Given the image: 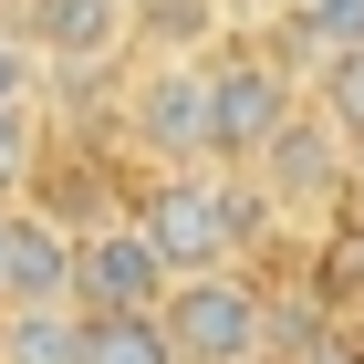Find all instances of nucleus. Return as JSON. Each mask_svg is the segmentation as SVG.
Instances as JSON below:
<instances>
[{"mask_svg":"<svg viewBox=\"0 0 364 364\" xmlns=\"http://www.w3.org/2000/svg\"><path fill=\"white\" fill-rule=\"evenodd\" d=\"M0 302H73V229L53 208H0Z\"/></svg>","mask_w":364,"mask_h":364,"instance_id":"6e6552de","label":"nucleus"},{"mask_svg":"<svg viewBox=\"0 0 364 364\" xmlns=\"http://www.w3.org/2000/svg\"><path fill=\"white\" fill-rule=\"evenodd\" d=\"M125 136L146 146L156 177L219 167V156H208V53H156L146 63V84L125 94Z\"/></svg>","mask_w":364,"mask_h":364,"instance_id":"20e7f679","label":"nucleus"},{"mask_svg":"<svg viewBox=\"0 0 364 364\" xmlns=\"http://www.w3.org/2000/svg\"><path fill=\"white\" fill-rule=\"evenodd\" d=\"M271 219H281V208L260 198L250 167H177V177H156V188H146V208H136V229L156 240V260H167V271H219V260H250Z\"/></svg>","mask_w":364,"mask_h":364,"instance_id":"f257e3e1","label":"nucleus"},{"mask_svg":"<svg viewBox=\"0 0 364 364\" xmlns=\"http://www.w3.org/2000/svg\"><path fill=\"white\" fill-rule=\"evenodd\" d=\"M31 167H42V136H31V105H11L0 114V208L31 188Z\"/></svg>","mask_w":364,"mask_h":364,"instance_id":"4468645a","label":"nucleus"},{"mask_svg":"<svg viewBox=\"0 0 364 364\" xmlns=\"http://www.w3.org/2000/svg\"><path fill=\"white\" fill-rule=\"evenodd\" d=\"M281 364H364V343H354V333H323V323H312V333L291 343Z\"/></svg>","mask_w":364,"mask_h":364,"instance_id":"dca6fc26","label":"nucleus"},{"mask_svg":"<svg viewBox=\"0 0 364 364\" xmlns=\"http://www.w3.org/2000/svg\"><path fill=\"white\" fill-rule=\"evenodd\" d=\"M31 42V63H63V73H94V63H114L125 42H136V11L125 0H21V21H11Z\"/></svg>","mask_w":364,"mask_h":364,"instance_id":"0eeeda50","label":"nucleus"},{"mask_svg":"<svg viewBox=\"0 0 364 364\" xmlns=\"http://www.w3.org/2000/svg\"><path fill=\"white\" fill-rule=\"evenodd\" d=\"M84 364H177V343L156 333V312H105L84 323Z\"/></svg>","mask_w":364,"mask_h":364,"instance_id":"9d476101","label":"nucleus"},{"mask_svg":"<svg viewBox=\"0 0 364 364\" xmlns=\"http://www.w3.org/2000/svg\"><path fill=\"white\" fill-rule=\"evenodd\" d=\"M291 42H302V53H354L364 42V0H291Z\"/></svg>","mask_w":364,"mask_h":364,"instance_id":"f8f14e48","label":"nucleus"},{"mask_svg":"<svg viewBox=\"0 0 364 364\" xmlns=\"http://www.w3.org/2000/svg\"><path fill=\"white\" fill-rule=\"evenodd\" d=\"M136 11V42L156 53H208V31H219V0H125Z\"/></svg>","mask_w":364,"mask_h":364,"instance_id":"9b49d317","label":"nucleus"},{"mask_svg":"<svg viewBox=\"0 0 364 364\" xmlns=\"http://www.w3.org/2000/svg\"><path fill=\"white\" fill-rule=\"evenodd\" d=\"M250 177H260V198H271V208H302V198H312V208H333L343 177H354V146H343L323 114H291V125L250 156Z\"/></svg>","mask_w":364,"mask_h":364,"instance_id":"423d86ee","label":"nucleus"},{"mask_svg":"<svg viewBox=\"0 0 364 364\" xmlns=\"http://www.w3.org/2000/svg\"><path fill=\"white\" fill-rule=\"evenodd\" d=\"M323 125H333V136H343V146L364 156V42L323 63Z\"/></svg>","mask_w":364,"mask_h":364,"instance_id":"ddd939ff","label":"nucleus"},{"mask_svg":"<svg viewBox=\"0 0 364 364\" xmlns=\"http://www.w3.org/2000/svg\"><path fill=\"white\" fill-rule=\"evenodd\" d=\"M291 114H302V94H291V63L281 53H260V42L208 53V156L219 167H250Z\"/></svg>","mask_w":364,"mask_h":364,"instance_id":"7ed1b4c3","label":"nucleus"},{"mask_svg":"<svg viewBox=\"0 0 364 364\" xmlns=\"http://www.w3.org/2000/svg\"><path fill=\"white\" fill-rule=\"evenodd\" d=\"M0 364H84L73 302H0Z\"/></svg>","mask_w":364,"mask_h":364,"instance_id":"1a4fd4ad","label":"nucleus"},{"mask_svg":"<svg viewBox=\"0 0 364 364\" xmlns=\"http://www.w3.org/2000/svg\"><path fill=\"white\" fill-rule=\"evenodd\" d=\"M167 281H177V271L156 260V240H146L136 219L73 229V312H84V323H105V312H156Z\"/></svg>","mask_w":364,"mask_h":364,"instance_id":"39448f33","label":"nucleus"},{"mask_svg":"<svg viewBox=\"0 0 364 364\" xmlns=\"http://www.w3.org/2000/svg\"><path fill=\"white\" fill-rule=\"evenodd\" d=\"M31 73H42V63H31V42L0 21V114H11V105H31Z\"/></svg>","mask_w":364,"mask_h":364,"instance_id":"2eb2a0df","label":"nucleus"},{"mask_svg":"<svg viewBox=\"0 0 364 364\" xmlns=\"http://www.w3.org/2000/svg\"><path fill=\"white\" fill-rule=\"evenodd\" d=\"M250 364H281V354H250Z\"/></svg>","mask_w":364,"mask_h":364,"instance_id":"f3484780","label":"nucleus"},{"mask_svg":"<svg viewBox=\"0 0 364 364\" xmlns=\"http://www.w3.org/2000/svg\"><path fill=\"white\" fill-rule=\"evenodd\" d=\"M156 333L177 343V364H250V354H271L281 312H271V291L250 281V260H219V271H177L167 281Z\"/></svg>","mask_w":364,"mask_h":364,"instance_id":"f03ea898","label":"nucleus"}]
</instances>
